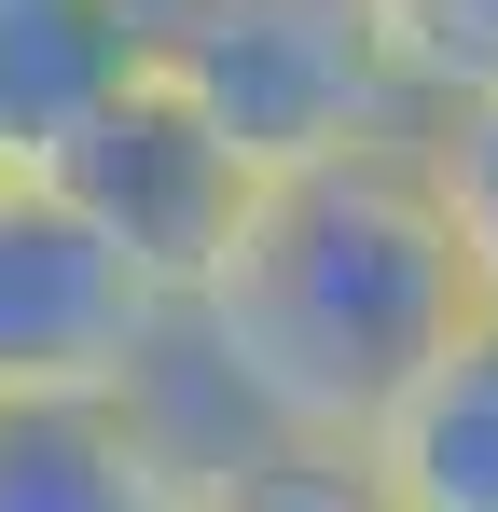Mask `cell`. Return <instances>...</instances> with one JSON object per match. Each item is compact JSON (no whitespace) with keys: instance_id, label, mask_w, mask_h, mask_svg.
I'll list each match as a JSON object with an SVG mask.
<instances>
[{"instance_id":"obj_5","label":"cell","mask_w":498,"mask_h":512,"mask_svg":"<svg viewBox=\"0 0 498 512\" xmlns=\"http://www.w3.org/2000/svg\"><path fill=\"white\" fill-rule=\"evenodd\" d=\"M194 429L139 388H28L0 402V512H180Z\"/></svg>"},{"instance_id":"obj_4","label":"cell","mask_w":498,"mask_h":512,"mask_svg":"<svg viewBox=\"0 0 498 512\" xmlns=\"http://www.w3.org/2000/svg\"><path fill=\"white\" fill-rule=\"evenodd\" d=\"M42 180H70V208L166 291V319L194 305V277L222 263V236H236V208H249V167H236V153H222L166 84L111 97V111H97Z\"/></svg>"},{"instance_id":"obj_7","label":"cell","mask_w":498,"mask_h":512,"mask_svg":"<svg viewBox=\"0 0 498 512\" xmlns=\"http://www.w3.org/2000/svg\"><path fill=\"white\" fill-rule=\"evenodd\" d=\"M374 471L402 485V512H498V305H471L374 416Z\"/></svg>"},{"instance_id":"obj_8","label":"cell","mask_w":498,"mask_h":512,"mask_svg":"<svg viewBox=\"0 0 498 512\" xmlns=\"http://www.w3.org/2000/svg\"><path fill=\"white\" fill-rule=\"evenodd\" d=\"M180 512H402V485L374 471V443H208L194 457V499Z\"/></svg>"},{"instance_id":"obj_2","label":"cell","mask_w":498,"mask_h":512,"mask_svg":"<svg viewBox=\"0 0 498 512\" xmlns=\"http://www.w3.org/2000/svg\"><path fill=\"white\" fill-rule=\"evenodd\" d=\"M153 84L249 180L332 167V153H374L415 125V84L374 0H153Z\"/></svg>"},{"instance_id":"obj_6","label":"cell","mask_w":498,"mask_h":512,"mask_svg":"<svg viewBox=\"0 0 498 512\" xmlns=\"http://www.w3.org/2000/svg\"><path fill=\"white\" fill-rule=\"evenodd\" d=\"M153 84V0H0V167H56Z\"/></svg>"},{"instance_id":"obj_10","label":"cell","mask_w":498,"mask_h":512,"mask_svg":"<svg viewBox=\"0 0 498 512\" xmlns=\"http://www.w3.org/2000/svg\"><path fill=\"white\" fill-rule=\"evenodd\" d=\"M374 28H388V56H402L415 111L457 84H498V0H374Z\"/></svg>"},{"instance_id":"obj_9","label":"cell","mask_w":498,"mask_h":512,"mask_svg":"<svg viewBox=\"0 0 498 512\" xmlns=\"http://www.w3.org/2000/svg\"><path fill=\"white\" fill-rule=\"evenodd\" d=\"M402 153H415V180H429V208H443V250L471 277V305H498V84L429 97L402 125Z\"/></svg>"},{"instance_id":"obj_3","label":"cell","mask_w":498,"mask_h":512,"mask_svg":"<svg viewBox=\"0 0 498 512\" xmlns=\"http://www.w3.org/2000/svg\"><path fill=\"white\" fill-rule=\"evenodd\" d=\"M166 360V291L70 208V180L0 167V402L139 388Z\"/></svg>"},{"instance_id":"obj_1","label":"cell","mask_w":498,"mask_h":512,"mask_svg":"<svg viewBox=\"0 0 498 512\" xmlns=\"http://www.w3.org/2000/svg\"><path fill=\"white\" fill-rule=\"evenodd\" d=\"M471 319V277L443 250V208L402 139L332 153V167L249 180L222 263L166 319L153 402L208 443H374V416L429 374V346Z\"/></svg>"}]
</instances>
